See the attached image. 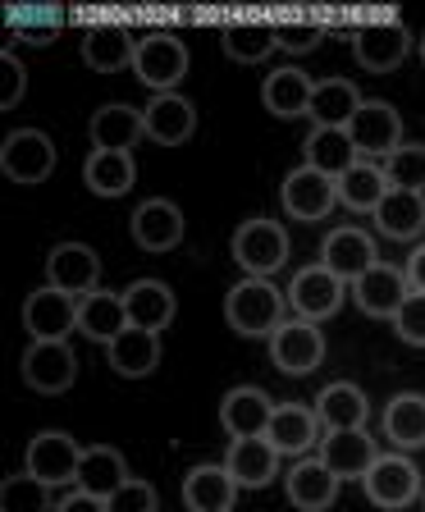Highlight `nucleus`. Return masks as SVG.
Returning a JSON list of instances; mask_svg holds the SVG:
<instances>
[{"instance_id":"obj_1","label":"nucleus","mask_w":425,"mask_h":512,"mask_svg":"<svg viewBox=\"0 0 425 512\" xmlns=\"http://www.w3.org/2000/svg\"><path fill=\"white\" fill-rule=\"evenodd\" d=\"M284 307H288V298L270 279L247 275L224 293V320H229V330L243 334V339H270V334L284 325Z\"/></svg>"},{"instance_id":"obj_2","label":"nucleus","mask_w":425,"mask_h":512,"mask_svg":"<svg viewBox=\"0 0 425 512\" xmlns=\"http://www.w3.org/2000/svg\"><path fill=\"white\" fill-rule=\"evenodd\" d=\"M234 261L247 270L252 279H270L275 270L288 266V229L279 220H243L234 234Z\"/></svg>"},{"instance_id":"obj_3","label":"nucleus","mask_w":425,"mask_h":512,"mask_svg":"<svg viewBox=\"0 0 425 512\" xmlns=\"http://www.w3.org/2000/svg\"><path fill=\"white\" fill-rule=\"evenodd\" d=\"M55 142L46 138L42 128H19L0 142V174L19 188H37L55 174Z\"/></svg>"},{"instance_id":"obj_4","label":"nucleus","mask_w":425,"mask_h":512,"mask_svg":"<svg viewBox=\"0 0 425 512\" xmlns=\"http://www.w3.org/2000/svg\"><path fill=\"white\" fill-rule=\"evenodd\" d=\"M133 74L156 96L174 92V87L183 83V74H188V46H183L179 37H170V32H147V37H138Z\"/></svg>"},{"instance_id":"obj_5","label":"nucleus","mask_w":425,"mask_h":512,"mask_svg":"<svg viewBox=\"0 0 425 512\" xmlns=\"http://www.w3.org/2000/svg\"><path fill=\"white\" fill-rule=\"evenodd\" d=\"M78 462H83V448L64 435V430H42V435H32L28 453H23V471L37 476L42 485H51V490L78 485Z\"/></svg>"},{"instance_id":"obj_6","label":"nucleus","mask_w":425,"mask_h":512,"mask_svg":"<svg viewBox=\"0 0 425 512\" xmlns=\"http://www.w3.org/2000/svg\"><path fill=\"white\" fill-rule=\"evenodd\" d=\"M23 330L32 334V343H69V334L78 330V298L60 293V288H37L23 302Z\"/></svg>"},{"instance_id":"obj_7","label":"nucleus","mask_w":425,"mask_h":512,"mask_svg":"<svg viewBox=\"0 0 425 512\" xmlns=\"http://www.w3.org/2000/svg\"><path fill=\"white\" fill-rule=\"evenodd\" d=\"M407 51H412V32H407L403 19H380L352 32V55L371 74H394L407 60Z\"/></svg>"},{"instance_id":"obj_8","label":"nucleus","mask_w":425,"mask_h":512,"mask_svg":"<svg viewBox=\"0 0 425 512\" xmlns=\"http://www.w3.org/2000/svg\"><path fill=\"white\" fill-rule=\"evenodd\" d=\"M362 485H366V499H371L375 508L398 512L421 494V471H416V462L407 458V453H380L375 467L366 471Z\"/></svg>"},{"instance_id":"obj_9","label":"nucleus","mask_w":425,"mask_h":512,"mask_svg":"<svg viewBox=\"0 0 425 512\" xmlns=\"http://www.w3.org/2000/svg\"><path fill=\"white\" fill-rule=\"evenodd\" d=\"M348 138L357 147V156L371 160H389L403 147V115H398L389 101H362V110L352 115Z\"/></svg>"},{"instance_id":"obj_10","label":"nucleus","mask_w":425,"mask_h":512,"mask_svg":"<svg viewBox=\"0 0 425 512\" xmlns=\"http://www.w3.org/2000/svg\"><path fill=\"white\" fill-rule=\"evenodd\" d=\"M343 298H348V284L325 266H302L288 284V307L298 311V320H311V325L334 316L343 307Z\"/></svg>"},{"instance_id":"obj_11","label":"nucleus","mask_w":425,"mask_h":512,"mask_svg":"<svg viewBox=\"0 0 425 512\" xmlns=\"http://www.w3.org/2000/svg\"><path fill=\"white\" fill-rule=\"evenodd\" d=\"M270 362L284 375H311L325 362V334L311 320H284L275 334H270Z\"/></svg>"},{"instance_id":"obj_12","label":"nucleus","mask_w":425,"mask_h":512,"mask_svg":"<svg viewBox=\"0 0 425 512\" xmlns=\"http://www.w3.org/2000/svg\"><path fill=\"white\" fill-rule=\"evenodd\" d=\"M279 197H284V211L293 215V220L316 224V220H325V215L339 206V179L311 170V165H298V170L284 179Z\"/></svg>"},{"instance_id":"obj_13","label":"nucleus","mask_w":425,"mask_h":512,"mask_svg":"<svg viewBox=\"0 0 425 512\" xmlns=\"http://www.w3.org/2000/svg\"><path fill=\"white\" fill-rule=\"evenodd\" d=\"M320 266L334 270L343 284H357L371 266H380V252H375V238L357 224H343V229H330L325 243H320Z\"/></svg>"},{"instance_id":"obj_14","label":"nucleus","mask_w":425,"mask_h":512,"mask_svg":"<svg viewBox=\"0 0 425 512\" xmlns=\"http://www.w3.org/2000/svg\"><path fill=\"white\" fill-rule=\"evenodd\" d=\"M96 279H101V256L87 243H60L46 252V284L69 293V298L96 293Z\"/></svg>"},{"instance_id":"obj_15","label":"nucleus","mask_w":425,"mask_h":512,"mask_svg":"<svg viewBox=\"0 0 425 512\" xmlns=\"http://www.w3.org/2000/svg\"><path fill=\"white\" fill-rule=\"evenodd\" d=\"M270 416H275V403L256 384H238L220 398V426L229 439H261L270 430Z\"/></svg>"},{"instance_id":"obj_16","label":"nucleus","mask_w":425,"mask_h":512,"mask_svg":"<svg viewBox=\"0 0 425 512\" xmlns=\"http://www.w3.org/2000/svg\"><path fill=\"white\" fill-rule=\"evenodd\" d=\"M407 293H412V284H407V270L389 266V261H380V266H371L357 284H352V302L366 311V316L375 320H394L398 307L407 302Z\"/></svg>"},{"instance_id":"obj_17","label":"nucleus","mask_w":425,"mask_h":512,"mask_svg":"<svg viewBox=\"0 0 425 512\" xmlns=\"http://www.w3.org/2000/svg\"><path fill=\"white\" fill-rule=\"evenodd\" d=\"M78 375V357L69 343H32L23 352V384L37 394H64Z\"/></svg>"},{"instance_id":"obj_18","label":"nucleus","mask_w":425,"mask_h":512,"mask_svg":"<svg viewBox=\"0 0 425 512\" xmlns=\"http://www.w3.org/2000/svg\"><path fill=\"white\" fill-rule=\"evenodd\" d=\"M316 458L339 480H366V471L380 458V448H375V439L366 430H325Z\"/></svg>"},{"instance_id":"obj_19","label":"nucleus","mask_w":425,"mask_h":512,"mask_svg":"<svg viewBox=\"0 0 425 512\" xmlns=\"http://www.w3.org/2000/svg\"><path fill=\"white\" fill-rule=\"evenodd\" d=\"M266 439L279 448V458H307L311 448L320 444V416L316 407H302V403H279L275 416H270V430Z\"/></svg>"},{"instance_id":"obj_20","label":"nucleus","mask_w":425,"mask_h":512,"mask_svg":"<svg viewBox=\"0 0 425 512\" xmlns=\"http://www.w3.org/2000/svg\"><path fill=\"white\" fill-rule=\"evenodd\" d=\"M128 229H133V243L142 252H174L183 243V211L174 202H165V197H151V202H142L133 211Z\"/></svg>"},{"instance_id":"obj_21","label":"nucleus","mask_w":425,"mask_h":512,"mask_svg":"<svg viewBox=\"0 0 425 512\" xmlns=\"http://www.w3.org/2000/svg\"><path fill=\"white\" fill-rule=\"evenodd\" d=\"M124 307H128V325L133 330L160 334V330H170L179 302H174V288L165 279H133L124 288Z\"/></svg>"},{"instance_id":"obj_22","label":"nucleus","mask_w":425,"mask_h":512,"mask_svg":"<svg viewBox=\"0 0 425 512\" xmlns=\"http://www.w3.org/2000/svg\"><path fill=\"white\" fill-rule=\"evenodd\" d=\"M224 467L238 480V490H266L270 480L279 476V448L261 439H229V453H224Z\"/></svg>"},{"instance_id":"obj_23","label":"nucleus","mask_w":425,"mask_h":512,"mask_svg":"<svg viewBox=\"0 0 425 512\" xmlns=\"http://www.w3.org/2000/svg\"><path fill=\"white\" fill-rule=\"evenodd\" d=\"M87 138H92V151H128L138 147V138H147V124H142V110L138 106H101L87 124Z\"/></svg>"},{"instance_id":"obj_24","label":"nucleus","mask_w":425,"mask_h":512,"mask_svg":"<svg viewBox=\"0 0 425 512\" xmlns=\"http://www.w3.org/2000/svg\"><path fill=\"white\" fill-rule=\"evenodd\" d=\"M284 485H288V503H293V508L325 512L334 499H339L343 480L334 476V471L325 467L320 458H298V462H293V471L284 476Z\"/></svg>"},{"instance_id":"obj_25","label":"nucleus","mask_w":425,"mask_h":512,"mask_svg":"<svg viewBox=\"0 0 425 512\" xmlns=\"http://www.w3.org/2000/svg\"><path fill=\"white\" fill-rule=\"evenodd\" d=\"M238 499V480L224 462H202L183 476V503L188 512H229Z\"/></svg>"},{"instance_id":"obj_26","label":"nucleus","mask_w":425,"mask_h":512,"mask_svg":"<svg viewBox=\"0 0 425 512\" xmlns=\"http://www.w3.org/2000/svg\"><path fill=\"white\" fill-rule=\"evenodd\" d=\"M142 124H147L151 142L179 147V142L192 138V128H197V110H192L188 96L165 92V96H151V106H142Z\"/></svg>"},{"instance_id":"obj_27","label":"nucleus","mask_w":425,"mask_h":512,"mask_svg":"<svg viewBox=\"0 0 425 512\" xmlns=\"http://www.w3.org/2000/svg\"><path fill=\"white\" fill-rule=\"evenodd\" d=\"M311 92H316V83L298 64H284V69H270L266 83H261V106L279 119H298L311 110Z\"/></svg>"},{"instance_id":"obj_28","label":"nucleus","mask_w":425,"mask_h":512,"mask_svg":"<svg viewBox=\"0 0 425 512\" xmlns=\"http://www.w3.org/2000/svg\"><path fill=\"white\" fill-rule=\"evenodd\" d=\"M124 330H128L124 293H106V288H96V293L78 298V334H83V339L115 343Z\"/></svg>"},{"instance_id":"obj_29","label":"nucleus","mask_w":425,"mask_h":512,"mask_svg":"<svg viewBox=\"0 0 425 512\" xmlns=\"http://www.w3.org/2000/svg\"><path fill=\"white\" fill-rule=\"evenodd\" d=\"M138 55V37L128 28H115V23H101V28L83 32V64L96 69V74H119L128 69Z\"/></svg>"},{"instance_id":"obj_30","label":"nucleus","mask_w":425,"mask_h":512,"mask_svg":"<svg viewBox=\"0 0 425 512\" xmlns=\"http://www.w3.org/2000/svg\"><path fill=\"white\" fill-rule=\"evenodd\" d=\"M375 229L394 243H412L421 238L425 229V192H403V188H389L384 202L375 206Z\"/></svg>"},{"instance_id":"obj_31","label":"nucleus","mask_w":425,"mask_h":512,"mask_svg":"<svg viewBox=\"0 0 425 512\" xmlns=\"http://www.w3.org/2000/svg\"><path fill=\"white\" fill-rule=\"evenodd\" d=\"M316 416L325 430H366V416H371V403H366L362 384L334 380L320 389L316 398Z\"/></svg>"},{"instance_id":"obj_32","label":"nucleus","mask_w":425,"mask_h":512,"mask_svg":"<svg viewBox=\"0 0 425 512\" xmlns=\"http://www.w3.org/2000/svg\"><path fill=\"white\" fill-rule=\"evenodd\" d=\"M384 439H389L398 453L425 448V394L407 389V394L389 398V407H384Z\"/></svg>"},{"instance_id":"obj_33","label":"nucleus","mask_w":425,"mask_h":512,"mask_svg":"<svg viewBox=\"0 0 425 512\" xmlns=\"http://www.w3.org/2000/svg\"><path fill=\"white\" fill-rule=\"evenodd\" d=\"M128 462L119 448L110 444H96V448H83V462H78V490L96 494V499H110L115 490L128 485Z\"/></svg>"},{"instance_id":"obj_34","label":"nucleus","mask_w":425,"mask_h":512,"mask_svg":"<svg viewBox=\"0 0 425 512\" xmlns=\"http://www.w3.org/2000/svg\"><path fill=\"white\" fill-rule=\"evenodd\" d=\"M366 96L357 92V83H348V78H325V83H316V92H311V124L316 128H348L352 115L362 110Z\"/></svg>"},{"instance_id":"obj_35","label":"nucleus","mask_w":425,"mask_h":512,"mask_svg":"<svg viewBox=\"0 0 425 512\" xmlns=\"http://www.w3.org/2000/svg\"><path fill=\"white\" fill-rule=\"evenodd\" d=\"M106 357H110V366H115V375L142 380V375H151L160 366V334L133 330V325H128L115 343H106Z\"/></svg>"},{"instance_id":"obj_36","label":"nucleus","mask_w":425,"mask_h":512,"mask_svg":"<svg viewBox=\"0 0 425 512\" xmlns=\"http://www.w3.org/2000/svg\"><path fill=\"white\" fill-rule=\"evenodd\" d=\"M302 151H307L302 165L330 174V179H343V174L357 165V147H352L348 128H311L307 142H302Z\"/></svg>"},{"instance_id":"obj_37","label":"nucleus","mask_w":425,"mask_h":512,"mask_svg":"<svg viewBox=\"0 0 425 512\" xmlns=\"http://www.w3.org/2000/svg\"><path fill=\"white\" fill-rule=\"evenodd\" d=\"M133 179H138V165L128 151H92L83 160V183L96 197H124Z\"/></svg>"},{"instance_id":"obj_38","label":"nucleus","mask_w":425,"mask_h":512,"mask_svg":"<svg viewBox=\"0 0 425 512\" xmlns=\"http://www.w3.org/2000/svg\"><path fill=\"white\" fill-rule=\"evenodd\" d=\"M384 192H389L384 165H375V160H357V165H352V170L339 179V206L375 215V206L384 202Z\"/></svg>"},{"instance_id":"obj_39","label":"nucleus","mask_w":425,"mask_h":512,"mask_svg":"<svg viewBox=\"0 0 425 512\" xmlns=\"http://www.w3.org/2000/svg\"><path fill=\"white\" fill-rule=\"evenodd\" d=\"M220 46L238 64H261L279 42H275V28H266V23H234V28L220 32Z\"/></svg>"},{"instance_id":"obj_40","label":"nucleus","mask_w":425,"mask_h":512,"mask_svg":"<svg viewBox=\"0 0 425 512\" xmlns=\"http://www.w3.org/2000/svg\"><path fill=\"white\" fill-rule=\"evenodd\" d=\"M0 512H51V485L37 476H5L0 480Z\"/></svg>"},{"instance_id":"obj_41","label":"nucleus","mask_w":425,"mask_h":512,"mask_svg":"<svg viewBox=\"0 0 425 512\" xmlns=\"http://www.w3.org/2000/svg\"><path fill=\"white\" fill-rule=\"evenodd\" d=\"M384 179H389V188L425 192V142H403L384 160Z\"/></svg>"},{"instance_id":"obj_42","label":"nucleus","mask_w":425,"mask_h":512,"mask_svg":"<svg viewBox=\"0 0 425 512\" xmlns=\"http://www.w3.org/2000/svg\"><path fill=\"white\" fill-rule=\"evenodd\" d=\"M394 334L412 348H425V293H407V302L394 316Z\"/></svg>"},{"instance_id":"obj_43","label":"nucleus","mask_w":425,"mask_h":512,"mask_svg":"<svg viewBox=\"0 0 425 512\" xmlns=\"http://www.w3.org/2000/svg\"><path fill=\"white\" fill-rule=\"evenodd\" d=\"M28 92V69L19 64V55L5 51L0 55V110H14Z\"/></svg>"},{"instance_id":"obj_44","label":"nucleus","mask_w":425,"mask_h":512,"mask_svg":"<svg viewBox=\"0 0 425 512\" xmlns=\"http://www.w3.org/2000/svg\"><path fill=\"white\" fill-rule=\"evenodd\" d=\"M320 37L325 32L316 28V23H275V42L279 51H293V55H307L320 46Z\"/></svg>"},{"instance_id":"obj_45","label":"nucleus","mask_w":425,"mask_h":512,"mask_svg":"<svg viewBox=\"0 0 425 512\" xmlns=\"http://www.w3.org/2000/svg\"><path fill=\"white\" fill-rule=\"evenodd\" d=\"M110 512H156V490H151L147 480H128L124 490H115L106 499Z\"/></svg>"},{"instance_id":"obj_46","label":"nucleus","mask_w":425,"mask_h":512,"mask_svg":"<svg viewBox=\"0 0 425 512\" xmlns=\"http://www.w3.org/2000/svg\"><path fill=\"white\" fill-rule=\"evenodd\" d=\"M14 28H19L23 42L42 46V42H51L55 32H60V14H51V10H46V14H28V10H23V14H14Z\"/></svg>"},{"instance_id":"obj_47","label":"nucleus","mask_w":425,"mask_h":512,"mask_svg":"<svg viewBox=\"0 0 425 512\" xmlns=\"http://www.w3.org/2000/svg\"><path fill=\"white\" fill-rule=\"evenodd\" d=\"M55 512H110V508H106V499H96V494H87V490H74L69 499L55 503Z\"/></svg>"},{"instance_id":"obj_48","label":"nucleus","mask_w":425,"mask_h":512,"mask_svg":"<svg viewBox=\"0 0 425 512\" xmlns=\"http://www.w3.org/2000/svg\"><path fill=\"white\" fill-rule=\"evenodd\" d=\"M407 284H412V293H425V243L416 247L412 256H407Z\"/></svg>"},{"instance_id":"obj_49","label":"nucleus","mask_w":425,"mask_h":512,"mask_svg":"<svg viewBox=\"0 0 425 512\" xmlns=\"http://www.w3.org/2000/svg\"><path fill=\"white\" fill-rule=\"evenodd\" d=\"M421 60H425V37H421Z\"/></svg>"},{"instance_id":"obj_50","label":"nucleus","mask_w":425,"mask_h":512,"mask_svg":"<svg viewBox=\"0 0 425 512\" xmlns=\"http://www.w3.org/2000/svg\"><path fill=\"white\" fill-rule=\"evenodd\" d=\"M421 503H425V494H421Z\"/></svg>"}]
</instances>
